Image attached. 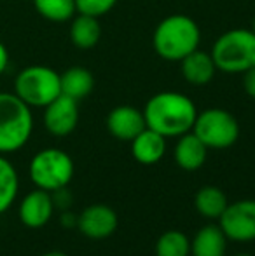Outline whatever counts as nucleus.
I'll list each match as a JSON object with an SVG mask.
<instances>
[{"label":"nucleus","instance_id":"obj_2","mask_svg":"<svg viewBox=\"0 0 255 256\" xmlns=\"http://www.w3.org/2000/svg\"><path fill=\"white\" fill-rule=\"evenodd\" d=\"M201 42V30L191 16L171 14L156 26L152 34V48L164 61L180 63L187 54L196 51Z\"/></svg>","mask_w":255,"mask_h":256},{"label":"nucleus","instance_id":"obj_18","mask_svg":"<svg viewBox=\"0 0 255 256\" xmlns=\"http://www.w3.org/2000/svg\"><path fill=\"white\" fill-rule=\"evenodd\" d=\"M60 84H62V94L75 102H81L93 92L95 77L88 68L70 66L63 74H60Z\"/></svg>","mask_w":255,"mask_h":256},{"label":"nucleus","instance_id":"obj_6","mask_svg":"<svg viewBox=\"0 0 255 256\" xmlns=\"http://www.w3.org/2000/svg\"><path fill=\"white\" fill-rule=\"evenodd\" d=\"M30 180L37 188L56 192L72 182L75 166L72 157L60 148H44L30 160Z\"/></svg>","mask_w":255,"mask_h":256},{"label":"nucleus","instance_id":"obj_20","mask_svg":"<svg viewBox=\"0 0 255 256\" xmlns=\"http://www.w3.org/2000/svg\"><path fill=\"white\" fill-rule=\"evenodd\" d=\"M20 190V178L14 166L0 154V214L6 212L16 200Z\"/></svg>","mask_w":255,"mask_h":256},{"label":"nucleus","instance_id":"obj_27","mask_svg":"<svg viewBox=\"0 0 255 256\" xmlns=\"http://www.w3.org/2000/svg\"><path fill=\"white\" fill-rule=\"evenodd\" d=\"M42 256H68V254L63 253V251H49V253H46Z\"/></svg>","mask_w":255,"mask_h":256},{"label":"nucleus","instance_id":"obj_8","mask_svg":"<svg viewBox=\"0 0 255 256\" xmlns=\"http://www.w3.org/2000/svg\"><path fill=\"white\" fill-rule=\"evenodd\" d=\"M218 226L229 240L250 242L255 240V200L243 199L227 204L218 218Z\"/></svg>","mask_w":255,"mask_h":256},{"label":"nucleus","instance_id":"obj_10","mask_svg":"<svg viewBox=\"0 0 255 256\" xmlns=\"http://www.w3.org/2000/svg\"><path fill=\"white\" fill-rule=\"evenodd\" d=\"M79 102L60 94L48 106H44V126L53 136H68L79 124Z\"/></svg>","mask_w":255,"mask_h":256},{"label":"nucleus","instance_id":"obj_26","mask_svg":"<svg viewBox=\"0 0 255 256\" xmlns=\"http://www.w3.org/2000/svg\"><path fill=\"white\" fill-rule=\"evenodd\" d=\"M62 223L65 226H77V216L72 214V212H63L62 216Z\"/></svg>","mask_w":255,"mask_h":256},{"label":"nucleus","instance_id":"obj_19","mask_svg":"<svg viewBox=\"0 0 255 256\" xmlns=\"http://www.w3.org/2000/svg\"><path fill=\"white\" fill-rule=\"evenodd\" d=\"M227 197L218 186H201L194 196V208L201 216L208 220H218L227 208Z\"/></svg>","mask_w":255,"mask_h":256},{"label":"nucleus","instance_id":"obj_1","mask_svg":"<svg viewBox=\"0 0 255 256\" xmlns=\"http://www.w3.org/2000/svg\"><path fill=\"white\" fill-rule=\"evenodd\" d=\"M145 126L164 138H178L192 129L197 108L189 96L177 91H161L143 106Z\"/></svg>","mask_w":255,"mask_h":256},{"label":"nucleus","instance_id":"obj_4","mask_svg":"<svg viewBox=\"0 0 255 256\" xmlns=\"http://www.w3.org/2000/svg\"><path fill=\"white\" fill-rule=\"evenodd\" d=\"M34 131V115L14 92H0V154H13L28 143Z\"/></svg>","mask_w":255,"mask_h":256},{"label":"nucleus","instance_id":"obj_21","mask_svg":"<svg viewBox=\"0 0 255 256\" xmlns=\"http://www.w3.org/2000/svg\"><path fill=\"white\" fill-rule=\"evenodd\" d=\"M34 7L44 20L65 23L75 16V0H34Z\"/></svg>","mask_w":255,"mask_h":256},{"label":"nucleus","instance_id":"obj_3","mask_svg":"<svg viewBox=\"0 0 255 256\" xmlns=\"http://www.w3.org/2000/svg\"><path fill=\"white\" fill-rule=\"evenodd\" d=\"M211 60L218 72L245 74L255 66V34L252 28H232L222 34L211 48Z\"/></svg>","mask_w":255,"mask_h":256},{"label":"nucleus","instance_id":"obj_29","mask_svg":"<svg viewBox=\"0 0 255 256\" xmlns=\"http://www.w3.org/2000/svg\"><path fill=\"white\" fill-rule=\"evenodd\" d=\"M234 256H252V254H246V253H239V254H234Z\"/></svg>","mask_w":255,"mask_h":256},{"label":"nucleus","instance_id":"obj_23","mask_svg":"<svg viewBox=\"0 0 255 256\" xmlns=\"http://www.w3.org/2000/svg\"><path fill=\"white\" fill-rule=\"evenodd\" d=\"M116 4L117 0H75V9L77 14L102 18L109 14L116 7Z\"/></svg>","mask_w":255,"mask_h":256},{"label":"nucleus","instance_id":"obj_9","mask_svg":"<svg viewBox=\"0 0 255 256\" xmlns=\"http://www.w3.org/2000/svg\"><path fill=\"white\" fill-rule=\"evenodd\" d=\"M117 212L107 204H91L77 216V228L89 239H107L117 230Z\"/></svg>","mask_w":255,"mask_h":256},{"label":"nucleus","instance_id":"obj_7","mask_svg":"<svg viewBox=\"0 0 255 256\" xmlns=\"http://www.w3.org/2000/svg\"><path fill=\"white\" fill-rule=\"evenodd\" d=\"M191 131L206 145V148L215 150L229 148L239 138L238 120L224 108H206L197 112Z\"/></svg>","mask_w":255,"mask_h":256},{"label":"nucleus","instance_id":"obj_5","mask_svg":"<svg viewBox=\"0 0 255 256\" xmlns=\"http://www.w3.org/2000/svg\"><path fill=\"white\" fill-rule=\"evenodd\" d=\"M14 94L28 106H48L62 94L60 74L44 64H32L18 74L14 80Z\"/></svg>","mask_w":255,"mask_h":256},{"label":"nucleus","instance_id":"obj_14","mask_svg":"<svg viewBox=\"0 0 255 256\" xmlns=\"http://www.w3.org/2000/svg\"><path fill=\"white\" fill-rule=\"evenodd\" d=\"M208 148L192 131L178 136V142L175 145V162L184 171H197L203 168L206 160Z\"/></svg>","mask_w":255,"mask_h":256},{"label":"nucleus","instance_id":"obj_11","mask_svg":"<svg viewBox=\"0 0 255 256\" xmlns=\"http://www.w3.org/2000/svg\"><path fill=\"white\" fill-rule=\"evenodd\" d=\"M53 212H55V200L51 192L42 188L27 194L18 209L21 223L28 228H42L48 225L49 220L53 218Z\"/></svg>","mask_w":255,"mask_h":256},{"label":"nucleus","instance_id":"obj_13","mask_svg":"<svg viewBox=\"0 0 255 256\" xmlns=\"http://www.w3.org/2000/svg\"><path fill=\"white\" fill-rule=\"evenodd\" d=\"M166 154V138L152 129L145 128L131 140V155L143 166H154Z\"/></svg>","mask_w":255,"mask_h":256},{"label":"nucleus","instance_id":"obj_28","mask_svg":"<svg viewBox=\"0 0 255 256\" xmlns=\"http://www.w3.org/2000/svg\"><path fill=\"white\" fill-rule=\"evenodd\" d=\"M252 30H253V34H255V16H253V21H252Z\"/></svg>","mask_w":255,"mask_h":256},{"label":"nucleus","instance_id":"obj_15","mask_svg":"<svg viewBox=\"0 0 255 256\" xmlns=\"http://www.w3.org/2000/svg\"><path fill=\"white\" fill-rule=\"evenodd\" d=\"M180 72H182V77H184L189 84L206 86V84H210L211 78L215 77L217 66H215L210 52L196 49V51L187 54V56L180 61Z\"/></svg>","mask_w":255,"mask_h":256},{"label":"nucleus","instance_id":"obj_24","mask_svg":"<svg viewBox=\"0 0 255 256\" xmlns=\"http://www.w3.org/2000/svg\"><path fill=\"white\" fill-rule=\"evenodd\" d=\"M243 89L252 100H255V66L243 74Z\"/></svg>","mask_w":255,"mask_h":256},{"label":"nucleus","instance_id":"obj_25","mask_svg":"<svg viewBox=\"0 0 255 256\" xmlns=\"http://www.w3.org/2000/svg\"><path fill=\"white\" fill-rule=\"evenodd\" d=\"M7 64H9V51H7L6 46L0 42V75L6 72Z\"/></svg>","mask_w":255,"mask_h":256},{"label":"nucleus","instance_id":"obj_22","mask_svg":"<svg viewBox=\"0 0 255 256\" xmlns=\"http://www.w3.org/2000/svg\"><path fill=\"white\" fill-rule=\"evenodd\" d=\"M191 239L180 230H166L156 242V256H189Z\"/></svg>","mask_w":255,"mask_h":256},{"label":"nucleus","instance_id":"obj_17","mask_svg":"<svg viewBox=\"0 0 255 256\" xmlns=\"http://www.w3.org/2000/svg\"><path fill=\"white\" fill-rule=\"evenodd\" d=\"M227 237L218 225H206L199 228L191 240L192 256H225Z\"/></svg>","mask_w":255,"mask_h":256},{"label":"nucleus","instance_id":"obj_16","mask_svg":"<svg viewBox=\"0 0 255 256\" xmlns=\"http://www.w3.org/2000/svg\"><path fill=\"white\" fill-rule=\"evenodd\" d=\"M70 42L77 49L88 51V49L96 48V44L102 38V24H100V18L86 16V14H79L70 20Z\"/></svg>","mask_w":255,"mask_h":256},{"label":"nucleus","instance_id":"obj_12","mask_svg":"<svg viewBox=\"0 0 255 256\" xmlns=\"http://www.w3.org/2000/svg\"><path fill=\"white\" fill-rule=\"evenodd\" d=\"M145 128L143 112L129 104H119L107 115V129L114 138L121 142H131Z\"/></svg>","mask_w":255,"mask_h":256}]
</instances>
